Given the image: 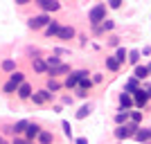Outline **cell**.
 I'll use <instances>...</instances> for the list:
<instances>
[{"label":"cell","mask_w":151,"mask_h":144,"mask_svg":"<svg viewBox=\"0 0 151 144\" xmlns=\"http://www.w3.org/2000/svg\"><path fill=\"white\" fill-rule=\"evenodd\" d=\"M115 124H117V126L129 124V113H124V110H122V113H117V115H115Z\"/></svg>","instance_id":"cell-24"},{"label":"cell","mask_w":151,"mask_h":144,"mask_svg":"<svg viewBox=\"0 0 151 144\" xmlns=\"http://www.w3.org/2000/svg\"><path fill=\"white\" fill-rule=\"evenodd\" d=\"M2 70H5V72H16V61H14V59H5V61H2Z\"/></svg>","instance_id":"cell-21"},{"label":"cell","mask_w":151,"mask_h":144,"mask_svg":"<svg viewBox=\"0 0 151 144\" xmlns=\"http://www.w3.org/2000/svg\"><path fill=\"white\" fill-rule=\"evenodd\" d=\"M149 131H151V128H149Z\"/></svg>","instance_id":"cell-42"},{"label":"cell","mask_w":151,"mask_h":144,"mask_svg":"<svg viewBox=\"0 0 151 144\" xmlns=\"http://www.w3.org/2000/svg\"><path fill=\"white\" fill-rule=\"evenodd\" d=\"M93 113V104H83L79 110H77V119H83V117H88V115Z\"/></svg>","instance_id":"cell-17"},{"label":"cell","mask_w":151,"mask_h":144,"mask_svg":"<svg viewBox=\"0 0 151 144\" xmlns=\"http://www.w3.org/2000/svg\"><path fill=\"white\" fill-rule=\"evenodd\" d=\"M108 43H111V45H120V38H117V36H111V38H108Z\"/></svg>","instance_id":"cell-36"},{"label":"cell","mask_w":151,"mask_h":144,"mask_svg":"<svg viewBox=\"0 0 151 144\" xmlns=\"http://www.w3.org/2000/svg\"><path fill=\"white\" fill-rule=\"evenodd\" d=\"M133 77H135L138 81L140 79H147V77H149V68H147V65H135V75Z\"/></svg>","instance_id":"cell-18"},{"label":"cell","mask_w":151,"mask_h":144,"mask_svg":"<svg viewBox=\"0 0 151 144\" xmlns=\"http://www.w3.org/2000/svg\"><path fill=\"white\" fill-rule=\"evenodd\" d=\"M88 20H90V25H93V27H99V23L106 20V5H104V2L95 5L93 9L88 11Z\"/></svg>","instance_id":"cell-1"},{"label":"cell","mask_w":151,"mask_h":144,"mask_svg":"<svg viewBox=\"0 0 151 144\" xmlns=\"http://www.w3.org/2000/svg\"><path fill=\"white\" fill-rule=\"evenodd\" d=\"M9 81H12V83H16V86H23V83H25V75L16 70V72L12 75V79H9Z\"/></svg>","instance_id":"cell-23"},{"label":"cell","mask_w":151,"mask_h":144,"mask_svg":"<svg viewBox=\"0 0 151 144\" xmlns=\"http://www.w3.org/2000/svg\"><path fill=\"white\" fill-rule=\"evenodd\" d=\"M106 68L111 70V72H117V70H120V63H117V59H115V57H106Z\"/></svg>","instance_id":"cell-22"},{"label":"cell","mask_w":151,"mask_h":144,"mask_svg":"<svg viewBox=\"0 0 151 144\" xmlns=\"http://www.w3.org/2000/svg\"><path fill=\"white\" fill-rule=\"evenodd\" d=\"M93 83H101V75H95L93 77Z\"/></svg>","instance_id":"cell-38"},{"label":"cell","mask_w":151,"mask_h":144,"mask_svg":"<svg viewBox=\"0 0 151 144\" xmlns=\"http://www.w3.org/2000/svg\"><path fill=\"white\" fill-rule=\"evenodd\" d=\"M133 101H135V106H138V108H145V106H147V101H149V95H147L145 88H140L138 92L133 95Z\"/></svg>","instance_id":"cell-7"},{"label":"cell","mask_w":151,"mask_h":144,"mask_svg":"<svg viewBox=\"0 0 151 144\" xmlns=\"http://www.w3.org/2000/svg\"><path fill=\"white\" fill-rule=\"evenodd\" d=\"M16 90H18V86L12 83V81H7L5 86H2V92H5V95H12V92H16Z\"/></svg>","instance_id":"cell-28"},{"label":"cell","mask_w":151,"mask_h":144,"mask_svg":"<svg viewBox=\"0 0 151 144\" xmlns=\"http://www.w3.org/2000/svg\"><path fill=\"white\" fill-rule=\"evenodd\" d=\"M61 41H70V38H75V27H61V32H59V36Z\"/></svg>","instance_id":"cell-14"},{"label":"cell","mask_w":151,"mask_h":144,"mask_svg":"<svg viewBox=\"0 0 151 144\" xmlns=\"http://www.w3.org/2000/svg\"><path fill=\"white\" fill-rule=\"evenodd\" d=\"M145 90H147V95H149V97H151V81L147 83V88H145Z\"/></svg>","instance_id":"cell-39"},{"label":"cell","mask_w":151,"mask_h":144,"mask_svg":"<svg viewBox=\"0 0 151 144\" xmlns=\"http://www.w3.org/2000/svg\"><path fill=\"white\" fill-rule=\"evenodd\" d=\"M16 92H18V97H20V99H32V95H34V92H32V86H29V83H23V86H18V90H16Z\"/></svg>","instance_id":"cell-10"},{"label":"cell","mask_w":151,"mask_h":144,"mask_svg":"<svg viewBox=\"0 0 151 144\" xmlns=\"http://www.w3.org/2000/svg\"><path fill=\"white\" fill-rule=\"evenodd\" d=\"M75 144H88V140H86V138H77Z\"/></svg>","instance_id":"cell-37"},{"label":"cell","mask_w":151,"mask_h":144,"mask_svg":"<svg viewBox=\"0 0 151 144\" xmlns=\"http://www.w3.org/2000/svg\"><path fill=\"white\" fill-rule=\"evenodd\" d=\"M135 140H138V142H149L151 140V131L149 128H140V131L135 133Z\"/></svg>","instance_id":"cell-19"},{"label":"cell","mask_w":151,"mask_h":144,"mask_svg":"<svg viewBox=\"0 0 151 144\" xmlns=\"http://www.w3.org/2000/svg\"><path fill=\"white\" fill-rule=\"evenodd\" d=\"M61 128H63V133H65L68 138H72V126H70V122H61Z\"/></svg>","instance_id":"cell-32"},{"label":"cell","mask_w":151,"mask_h":144,"mask_svg":"<svg viewBox=\"0 0 151 144\" xmlns=\"http://www.w3.org/2000/svg\"><path fill=\"white\" fill-rule=\"evenodd\" d=\"M129 117H131L133 124L140 126V122H142V113H140V110H131V113H129Z\"/></svg>","instance_id":"cell-29"},{"label":"cell","mask_w":151,"mask_h":144,"mask_svg":"<svg viewBox=\"0 0 151 144\" xmlns=\"http://www.w3.org/2000/svg\"><path fill=\"white\" fill-rule=\"evenodd\" d=\"M47 70H54V68H59V65H61V59L59 57H47Z\"/></svg>","instance_id":"cell-27"},{"label":"cell","mask_w":151,"mask_h":144,"mask_svg":"<svg viewBox=\"0 0 151 144\" xmlns=\"http://www.w3.org/2000/svg\"><path fill=\"white\" fill-rule=\"evenodd\" d=\"M47 90H50L52 95L59 92V90H61V83H59L57 79H52V77H50V81H47Z\"/></svg>","instance_id":"cell-26"},{"label":"cell","mask_w":151,"mask_h":144,"mask_svg":"<svg viewBox=\"0 0 151 144\" xmlns=\"http://www.w3.org/2000/svg\"><path fill=\"white\" fill-rule=\"evenodd\" d=\"M50 99H52V92L47 90V88L32 95V101H34V104H38V106H41V104H45V101H50Z\"/></svg>","instance_id":"cell-6"},{"label":"cell","mask_w":151,"mask_h":144,"mask_svg":"<svg viewBox=\"0 0 151 144\" xmlns=\"http://www.w3.org/2000/svg\"><path fill=\"white\" fill-rule=\"evenodd\" d=\"M81 79H88V70H77V72H70V77L65 79V86L68 88H75L79 86Z\"/></svg>","instance_id":"cell-3"},{"label":"cell","mask_w":151,"mask_h":144,"mask_svg":"<svg viewBox=\"0 0 151 144\" xmlns=\"http://www.w3.org/2000/svg\"><path fill=\"white\" fill-rule=\"evenodd\" d=\"M113 25H115V23H113V20H104V23H101V25H99V29H113Z\"/></svg>","instance_id":"cell-33"},{"label":"cell","mask_w":151,"mask_h":144,"mask_svg":"<svg viewBox=\"0 0 151 144\" xmlns=\"http://www.w3.org/2000/svg\"><path fill=\"white\" fill-rule=\"evenodd\" d=\"M38 135H41V126H36V124H29V128L25 131V138L32 142V140H34V138H38Z\"/></svg>","instance_id":"cell-15"},{"label":"cell","mask_w":151,"mask_h":144,"mask_svg":"<svg viewBox=\"0 0 151 144\" xmlns=\"http://www.w3.org/2000/svg\"><path fill=\"white\" fill-rule=\"evenodd\" d=\"M120 106H122V110H124V113H129V108L135 106V101H133V95L122 92V95H120Z\"/></svg>","instance_id":"cell-8"},{"label":"cell","mask_w":151,"mask_h":144,"mask_svg":"<svg viewBox=\"0 0 151 144\" xmlns=\"http://www.w3.org/2000/svg\"><path fill=\"white\" fill-rule=\"evenodd\" d=\"M147 68H149V75H151V63H149V65H147Z\"/></svg>","instance_id":"cell-41"},{"label":"cell","mask_w":151,"mask_h":144,"mask_svg":"<svg viewBox=\"0 0 151 144\" xmlns=\"http://www.w3.org/2000/svg\"><path fill=\"white\" fill-rule=\"evenodd\" d=\"M115 59H117V63L122 65V63H124L126 59H129V52H126L124 47H117V52H115Z\"/></svg>","instance_id":"cell-25"},{"label":"cell","mask_w":151,"mask_h":144,"mask_svg":"<svg viewBox=\"0 0 151 144\" xmlns=\"http://www.w3.org/2000/svg\"><path fill=\"white\" fill-rule=\"evenodd\" d=\"M138 90H140V81L135 79V77H133V79H129V81L124 83V92H126V95H135Z\"/></svg>","instance_id":"cell-9"},{"label":"cell","mask_w":151,"mask_h":144,"mask_svg":"<svg viewBox=\"0 0 151 144\" xmlns=\"http://www.w3.org/2000/svg\"><path fill=\"white\" fill-rule=\"evenodd\" d=\"M108 7H111V9H120V7H122V0H111V5H108Z\"/></svg>","instance_id":"cell-35"},{"label":"cell","mask_w":151,"mask_h":144,"mask_svg":"<svg viewBox=\"0 0 151 144\" xmlns=\"http://www.w3.org/2000/svg\"><path fill=\"white\" fill-rule=\"evenodd\" d=\"M54 142V135H52L50 131H41V135H38V144H52Z\"/></svg>","instance_id":"cell-20"},{"label":"cell","mask_w":151,"mask_h":144,"mask_svg":"<svg viewBox=\"0 0 151 144\" xmlns=\"http://www.w3.org/2000/svg\"><path fill=\"white\" fill-rule=\"evenodd\" d=\"M14 144H32L27 138H14Z\"/></svg>","instance_id":"cell-34"},{"label":"cell","mask_w":151,"mask_h":144,"mask_svg":"<svg viewBox=\"0 0 151 144\" xmlns=\"http://www.w3.org/2000/svg\"><path fill=\"white\" fill-rule=\"evenodd\" d=\"M90 86H93V79H81V81H79V90H83V92H86Z\"/></svg>","instance_id":"cell-30"},{"label":"cell","mask_w":151,"mask_h":144,"mask_svg":"<svg viewBox=\"0 0 151 144\" xmlns=\"http://www.w3.org/2000/svg\"><path fill=\"white\" fill-rule=\"evenodd\" d=\"M27 128H29V122H27V119H20V122H16V124H14L12 131L16 133V138H20V135H23Z\"/></svg>","instance_id":"cell-11"},{"label":"cell","mask_w":151,"mask_h":144,"mask_svg":"<svg viewBox=\"0 0 151 144\" xmlns=\"http://www.w3.org/2000/svg\"><path fill=\"white\" fill-rule=\"evenodd\" d=\"M59 32H61V25H59V23H57V20H52V23H50V25H47V27H45V36H59Z\"/></svg>","instance_id":"cell-12"},{"label":"cell","mask_w":151,"mask_h":144,"mask_svg":"<svg viewBox=\"0 0 151 144\" xmlns=\"http://www.w3.org/2000/svg\"><path fill=\"white\" fill-rule=\"evenodd\" d=\"M138 131H140V126H138V124H133V122H129V124L117 126V128H115V138H117V140L135 138V133H138Z\"/></svg>","instance_id":"cell-2"},{"label":"cell","mask_w":151,"mask_h":144,"mask_svg":"<svg viewBox=\"0 0 151 144\" xmlns=\"http://www.w3.org/2000/svg\"><path fill=\"white\" fill-rule=\"evenodd\" d=\"M38 7H41V11L43 14H50V11H59L61 5L54 2V0H38Z\"/></svg>","instance_id":"cell-5"},{"label":"cell","mask_w":151,"mask_h":144,"mask_svg":"<svg viewBox=\"0 0 151 144\" xmlns=\"http://www.w3.org/2000/svg\"><path fill=\"white\" fill-rule=\"evenodd\" d=\"M32 65H34V70H36V72H41V75H43V72H50V70H47V63H45L43 59H38V57H34Z\"/></svg>","instance_id":"cell-13"},{"label":"cell","mask_w":151,"mask_h":144,"mask_svg":"<svg viewBox=\"0 0 151 144\" xmlns=\"http://www.w3.org/2000/svg\"><path fill=\"white\" fill-rule=\"evenodd\" d=\"M129 61L138 65V61H140V52H138V50H131V52H129Z\"/></svg>","instance_id":"cell-31"},{"label":"cell","mask_w":151,"mask_h":144,"mask_svg":"<svg viewBox=\"0 0 151 144\" xmlns=\"http://www.w3.org/2000/svg\"><path fill=\"white\" fill-rule=\"evenodd\" d=\"M52 20H50V16L47 14H38V16H32L29 18V27L32 29H41V27H47Z\"/></svg>","instance_id":"cell-4"},{"label":"cell","mask_w":151,"mask_h":144,"mask_svg":"<svg viewBox=\"0 0 151 144\" xmlns=\"http://www.w3.org/2000/svg\"><path fill=\"white\" fill-rule=\"evenodd\" d=\"M0 144H7V142H5V138H2V135H0Z\"/></svg>","instance_id":"cell-40"},{"label":"cell","mask_w":151,"mask_h":144,"mask_svg":"<svg viewBox=\"0 0 151 144\" xmlns=\"http://www.w3.org/2000/svg\"><path fill=\"white\" fill-rule=\"evenodd\" d=\"M70 72V65H65V63H61L59 68H54V70H50V75H52V79H57L59 75H68Z\"/></svg>","instance_id":"cell-16"}]
</instances>
